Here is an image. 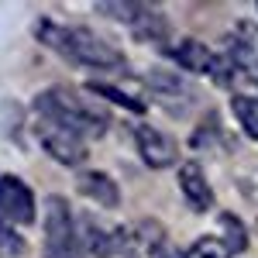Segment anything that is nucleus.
I'll use <instances>...</instances> for the list:
<instances>
[{
  "instance_id": "15",
  "label": "nucleus",
  "mask_w": 258,
  "mask_h": 258,
  "mask_svg": "<svg viewBox=\"0 0 258 258\" xmlns=\"http://www.w3.org/2000/svg\"><path fill=\"white\" fill-rule=\"evenodd\" d=\"M193 258H231V251L220 238H200L193 244Z\"/></svg>"
},
{
  "instance_id": "4",
  "label": "nucleus",
  "mask_w": 258,
  "mask_h": 258,
  "mask_svg": "<svg viewBox=\"0 0 258 258\" xmlns=\"http://www.w3.org/2000/svg\"><path fill=\"white\" fill-rule=\"evenodd\" d=\"M35 135H38L41 148L62 165H83L86 162V138H80L76 131L62 127L55 120H35Z\"/></svg>"
},
{
  "instance_id": "13",
  "label": "nucleus",
  "mask_w": 258,
  "mask_h": 258,
  "mask_svg": "<svg viewBox=\"0 0 258 258\" xmlns=\"http://www.w3.org/2000/svg\"><path fill=\"white\" fill-rule=\"evenodd\" d=\"M90 90H93V93H100V97H107L110 103H120V107L135 110V114H141V110H145V103H141L138 97H131V93H124V90H114L110 83H90Z\"/></svg>"
},
{
  "instance_id": "3",
  "label": "nucleus",
  "mask_w": 258,
  "mask_h": 258,
  "mask_svg": "<svg viewBox=\"0 0 258 258\" xmlns=\"http://www.w3.org/2000/svg\"><path fill=\"white\" fill-rule=\"evenodd\" d=\"M80 234L73 224V210L62 197L45 200V255L48 258H80Z\"/></svg>"
},
{
  "instance_id": "8",
  "label": "nucleus",
  "mask_w": 258,
  "mask_h": 258,
  "mask_svg": "<svg viewBox=\"0 0 258 258\" xmlns=\"http://www.w3.org/2000/svg\"><path fill=\"white\" fill-rule=\"evenodd\" d=\"M80 189H83V197H90L93 203L107 207V210H114V207L120 203L117 182H114L110 176H103V172H83L80 176Z\"/></svg>"
},
{
  "instance_id": "14",
  "label": "nucleus",
  "mask_w": 258,
  "mask_h": 258,
  "mask_svg": "<svg viewBox=\"0 0 258 258\" xmlns=\"http://www.w3.org/2000/svg\"><path fill=\"white\" fill-rule=\"evenodd\" d=\"M24 255V238L14 231V224L0 217V258H18Z\"/></svg>"
},
{
  "instance_id": "16",
  "label": "nucleus",
  "mask_w": 258,
  "mask_h": 258,
  "mask_svg": "<svg viewBox=\"0 0 258 258\" xmlns=\"http://www.w3.org/2000/svg\"><path fill=\"white\" fill-rule=\"evenodd\" d=\"M159 258H182V255H176V251H162Z\"/></svg>"
},
{
  "instance_id": "2",
  "label": "nucleus",
  "mask_w": 258,
  "mask_h": 258,
  "mask_svg": "<svg viewBox=\"0 0 258 258\" xmlns=\"http://www.w3.org/2000/svg\"><path fill=\"white\" fill-rule=\"evenodd\" d=\"M35 110H38L41 120H55L62 127L76 131L80 138H100L107 131V117L97 107H90L76 90H66V86H52V90L38 93Z\"/></svg>"
},
{
  "instance_id": "7",
  "label": "nucleus",
  "mask_w": 258,
  "mask_h": 258,
  "mask_svg": "<svg viewBox=\"0 0 258 258\" xmlns=\"http://www.w3.org/2000/svg\"><path fill=\"white\" fill-rule=\"evenodd\" d=\"M179 189H182V197L193 210H210L214 207V189H210V182H207V176H203V169L197 162H186L179 169Z\"/></svg>"
},
{
  "instance_id": "6",
  "label": "nucleus",
  "mask_w": 258,
  "mask_h": 258,
  "mask_svg": "<svg viewBox=\"0 0 258 258\" xmlns=\"http://www.w3.org/2000/svg\"><path fill=\"white\" fill-rule=\"evenodd\" d=\"M135 138H138V152H141V159L148 162V169H169L176 162V141L165 131L145 124V127H138Z\"/></svg>"
},
{
  "instance_id": "17",
  "label": "nucleus",
  "mask_w": 258,
  "mask_h": 258,
  "mask_svg": "<svg viewBox=\"0 0 258 258\" xmlns=\"http://www.w3.org/2000/svg\"><path fill=\"white\" fill-rule=\"evenodd\" d=\"M255 80H258V76H255Z\"/></svg>"
},
{
  "instance_id": "12",
  "label": "nucleus",
  "mask_w": 258,
  "mask_h": 258,
  "mask_svg": "<svg viewBox=\"0 0 258 258\" xmlns=\"http://www.w3.org/2000/svg\"><path fill=\"white\" fill-rule=\"evenodd\" d=\"M231 107H234V114H238L241 127H244L251 138H258V97H234Z\"/></svg>"
},
{
  "instance_id": "10",
  "label": "nucleus",
  "mask_w": 258,
  "mask_h": 258,
  "mask_svg": "<svg viewBox=\"0 0 258 258\" xmlns=\"http://www.w3.org/2000/svg\"><path fill=\"white\" fill-rule=\"evenodd\" d=\"M114 241H117V238H110V234H103L100 227L86 224V227H83V241H80V248L93 251L97 258H110L114 251H117V244H114Z\"/></svg>"
},
{
  "instance_id": "9",
  "label": "nucleus",
  "mask_w": 258,
  "mask_h": 258,
  "mask_svg": "<svg viewBox=\"0 0 258 258\" xmlns=\"http://www.w3.org/2000/svg\"><path fill=\"white\" fill-rule=\"evenodd\" d=\"M172 55H176L179 66H186V69H193V73H207V76H210V69H214V59H217V55H214L203 41H197V38L176 41Z\"/></svg>"
},
{
  "instance_id": "1",
  "label": "nucleus",
  "mask_w": 258,
  "mask_h": 258,
  "mask_svg": "<svg viewBox=\"0 0 258 258\" xmlns=\"http://www.w3.org/2000/svg\"><path fill=\"white\" fill-rule=\"evenodd\" d=\"M45 45H52L59 55H66L76 66H93V69H114L124 62L117 45H110L107 38L93 35L90 28H55L52 21H41L35 31Z\"/></svg>"
},
{
  "instance_id": "11",
  "label": "nucleus",
  "mask_w": 258,
  "mask_h": 258,
  "mask_svg": "<svg viewBox=\"0 0 258 258\" xmlns=\"http://www.w3.org/2000/svg\"><path fill=\"white\" fill-rule=\"evenodd\" d=\"M220 227H224V244H227V251H231V255H241V251L248 248V231H244V224H241L234 214H220Z\"/></svg>"
},
{
  "instance_id": "5",
  "label": "nucleus",
  "mask_w": 258,
  "mask_h": 258,
  "mask_svg": "<svg viewBox=\"0 0 258 258\" xmlns=\"http://www.w3.org/2000/svg\"><path fill=\"white\" fill-rule=\"evenodd\" d=\"M0 217L7 224H18V227L35 224V197L14 176H0Z\"/></svg>"
}]
</instances>
